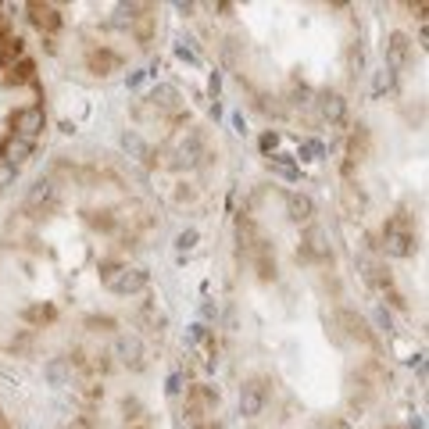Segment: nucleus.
<instances>
[{
  "label": "nucleus",
  "instance_id": "f03ea898",
  "mask_svg": "<svg viewBox=\"0 0 429 429\" xmlns=\"http://www.w3.org/2000/svg\"><path fill=\"white\" fill-rule=\"evenodd\" d=\"M261 404H265V387L247 383V387L240 390V411H243V415H258Z\"/></svg>",
  "mask_w": 429,
  "mask_h": 429
},
{
  "label": "nucleus",
  "instance_id": "f257e3e1",
  "mask_svg": "<svg viewBox=\"0 0 429 429\" xmlns=\"http://www.w3.org/2000/svg\"><path fill=\"white\" fill-rule=\"evenodd\" d=\"M40 129H43V107H22V111L15 115V136L18 140L36 143Z\"/></svg>",
  "mask_w": 429,
  "mask_h": 429
},
{
  "label": "nucleus",
  "instance_id": "423d86ee",
  "mask_svg": "<svg viewBox=\"0 0 429 429\" xmlns=\"http://www.w3.org/2000/svg\"><path fill=\"white\" fill-rule=\"evenodd\" d=\"M15 172H18V169H15V165H8V161L0 157V186H8V183L15 179Z\"/></svg>",
  "mask_w": 429,
  "mask_h": 429
},
{
  "label": "nucleus",
  "instance_id": "39448f33",
  "mask_svg": "<svg viewBox=\"0 0 429 429\" xmlns=\"http://www.w3.org/2000/svg\"><path fill=\"white\" fill-rule=\"evenodd\" d=\"M32 22H36L40 29H54V25H58V18H54V11H40V8H36Z\"/></svg>",
  "mask_w": 429,
  "mask_h": 429
},
{
  "label": "nucleus",
  "instance_id": "20e7f679",
  "mask_svg": "<svg viewBox=\"0 0 429 429\" xmlns=\"http://www.w3.org/2000/svg\"><path fill=\"white\" fill-rule=\"evenodd\" d=\"M290 211H294V219H304V214L311 211V204H308L304 197H297V193H290Z\"/></svg>",
  "mask_w": 429,
  "mask_h": 429
},
{
  "label": "nucleus",
  "instance_id": "7ed1b4c3",
  "mask_svg": "<svg viewBox=\"0 0 429 429\" xmlns=\"http://www.w3.org/2000/svg\"><path fill=\"white\" fill-rule=\"evenodd\" d=\"M32 147H36V143H29V140H18V136H11V140H8V147H4V161H8V165H15V169H18L22 161L29 157V150H32Z\"/></svg>",
  "mask_w": 429,
  "mask_h": 429
},
{
  "label": "nucleus",
  "instance_id": "0eeeda50",
  "mask_svg": "<svg viewBox=\"0 0 429 429\" xmlns=\"http://www.w3.org/2000/svg\"><path fill=\"white\" fill-rule=\"evenodd\" d=\"M47 375H50V383L58 387V383H61V375H65V368H61V365H50V368H47Z\"/></svg>",
  "mask_w": 429,
  "mask_h": 429
}]
</instances>
